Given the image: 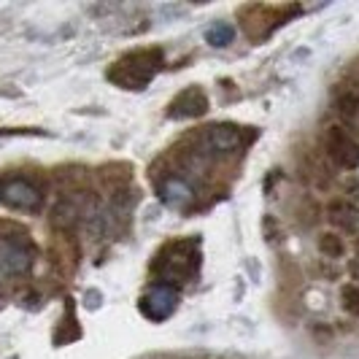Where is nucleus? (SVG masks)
<instances>
[{
    "label": "nucleus",
    "mask_w": 359,
    "mask_h": 359,
    "mask_svg": "<svg viewBox=\"0 0 359 359\" xmlns=\"http://www.w3.org/2000/svg\"><path fill=\"white\" fill-rule=\"evenodd\" d=\"M324 149L341 168H357L359 165V144L354 135L343 127H330L324 135Z\"/></svg>",
    "instance_id": "nucleus-1"
},
{
    "label": "nucleus",
    "mask_w": 359,
    "mask_h": 359,
    "mask_svg": "<svg viewBox=\"0 0 359 359\" xmlns=\"http://www.w3.org/2000/svg\"><path fill=\"white\" fill-rule=\"evenodd\" d=\"M3 195V203L6 205H14V208H36L41 198H38V192L30 187V184H25V181H8L3 189H0Z\"/></svg>",
    "instance_id": "nucleus-2"
},
{
    "label": "nucleus",
    "mask_w": 359,
    "mask_h": 359,
    "mask_svg": "<svg viewBox=\"0 0 359 359\" xmlns=\"http://www.w3.org/2000/svg\"><path fill=\"white\" fill-rule=\"evenodd\" d=\"M335 106L343 119H359V92H343Z\"/></svg>",
    "instance_id": "nucleus-3"
},
{
    "label": "nucleus",
    "mask_w": 359,
    "mask_h": 359,
    "mask_svg": "<svg viewBox=\"0 0 359 359\" xmlns=\"http://www.w3.org/2000/svg\"><path fill=\"white\" fill-rule=\"evenodd\" d=\"M319 252H322L324 257H330V259H338V257H343L346 246H343V241L335 233H324L322 238H319Z\"/></svg>",
    "instance_id": "nucleus-4"
},
{
    "label": "nucleus",
    "mask_w": 359,
    "mask_h": 359,
    "mask_svg": "<svg viewBox=\"0 0 359 359\" xmlns=\"http://www.w3.org/2000/svg\"><path fill=\"white\" fill-rule=\"evenodd\" d=\"M341 300H343V308H346L348 313L359 316V287L346 284V287L341 289Z\"/></svg>",
    "instance_id": "nucleus-5"
}]
</instances>
